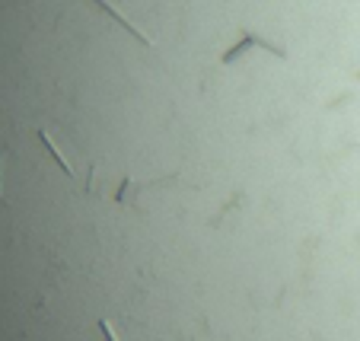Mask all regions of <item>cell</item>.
Wrapping results in <instances>:
<instances>
[{"instance_id": "2", "label": "cell", "mask_w": 360, "mask_h": 341, "mask_svg": "<svg viewBox=\"0 0 360 341\" xmlns=\"http://www.w3.org/2000/svg\"><path fill=\"white\" fill-rule=\"evenodd\" d=\"M252 45H255V48H265V51H271V55H281V58H284V51H281V48H278V45H271V41L259 39V35H252V32H245V35H243V41H239V45H236V48H233V51H226V55H224V64L236 61V58H239V55H243L245 48H252Z\"/></svg>"}, {"instance_id": "4", "label": "cell", "mask_w": 360, "mask_h": 341, "mask_svg": "<svg viewBox=\"0 0 360 341\" xmlns=\"http://www.w3.org/2000/svg\"><path fill=\"white\" fill-rule=\"evenodd\" d=\"M39 141L45 143V147H48V153H51V157L58 160V166H61V169H64V172H68V176H70V172H74V166H70V163H68V157H64V153L58 150V143L51 141V134H48L45 128H39Z\"/></svg>"}, {"instance_id": "5", "label": "cell", "mask_w": 360, "mask_h": 341, "mask_svg": "<svg viewBox=\"0 0 360 341\" xmlns=\"http://www.w3.org/2000/svg\"><path fill=\"white\" fill-rule=\"evenodd\" d=\"M99 328H102V335H105V341H118V338H115V328H112V322L99 319Z\"/></svg>"}, {"instance_id": "3", "label": "cell", "mask_w": 360, "mask_h": 341, "mask_svg": "<svg viewBox=\"0 0 360 341\" xmlns=\"http://www.w3.org/2000/svg\"><path fill=\"white\" fill-rule=\"evenodd\" d=\"M93 4H96V7H102V10H105V13H109V16H112V20H118V22H122V26H124V29H128V32H131V35H134V39H137V41H141V45H147V48H150V45H153V39H150V35H143V32H141V26H134V22H131V20H128V16H124V13H118V10H115V7H112L109 0H93Z\"/></svg>"}, {"instance_id": "1", "label": "cell", "mask_w": 360, "mask_h": 341, "mask_svg": "<svg viewBox=\"0 0 360 341\" xmlns=\"http://www.w3.org/2000/svg\"><path fill=\"white\" fill-rule=\"evenodd\" d=\"M179 176H166V179H153V182H137V179H122V185H118V191H115V201L118 205H124V207H141V195L143 191H150V188H163V185H172Z\"/></svg>"}]
</instances>
